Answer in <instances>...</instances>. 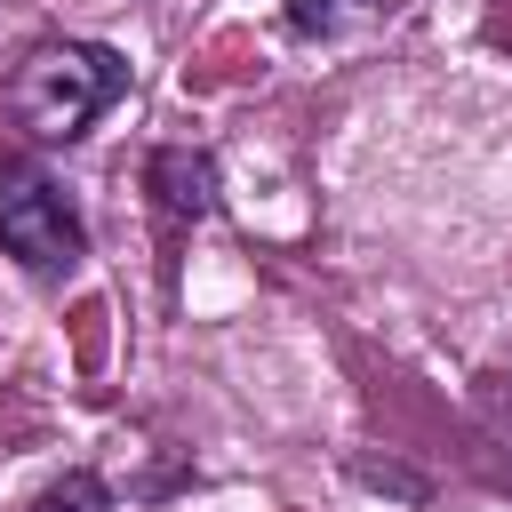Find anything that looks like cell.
<instances>
[{"instance_id": "1", "label": "cell", "mask_w": 512, "mask_h": 512, "mask_svg": "<svg viewBox=\"0 0 512 512\" xmlns=\"http://www.w3.org/2000/svg\"><path fill=\"white\" fill-rule=\"evenodd\" d=\"M120 88H128V64L112 48H96V40H40L16 64L0 104H8V120L32 144H72V136H88L120 104Z\"/></svg>"}, {"instance_id": "2", "label": "cell", "mask_w": 512, "mask_h": 512, "mask_svg": "<svg viewBox=\"0 0 512 512\" xmlns=\"http://www.w3.org/2000/svg\"><path fill=\"white\" fill-rule=\"evenodd\" d=\"M0 248H8L24 272H72L80 248H88L72 200H64L56 176L32 168V160H0Z\"/></svg>"}, {"instance_id": "3", "label": "cell", "mask_w": 512, "mask_h": 512, "mask_svg": "<svg viewBox=\"0 0 512 512\" xmlns=\"http://www.w3.org/2000/svg\"><path fill=\"white\" fill-rule=\"evenodd\" d=\"M152 208H160L168 224H200V216L216 208V168H208V152H184V144L152 152Z\"/></svg>"}, {"instance_id": "4", "label": "cell", "mask_w": 512, "mask_h": 512, "mask_svg": "<svg viewBox=\"0 0 512 512\" xmlns=\"http://www.w3.org/2000/svg\"><path fill=\"white\" fill-rule=\"evenodd\" d=\"M32 512H112V488L96 472H64V480H48L32 496Z\"/></svg>"}, {"instance_id": "5", "label": "cell", "mask_w": 512, "mask_h": 512, "mask_svg": "<svg viewBox=\"0 0 512 512\" xmlns=\"http://www.w3.org/2000/svg\"><path fill=\"white\" fill-rule=\"evenodd\" d=\"M360 8H368V0H288V32H296V40H328V32H344Z\"/></svg>"}]
</instances>
